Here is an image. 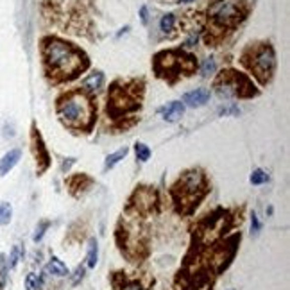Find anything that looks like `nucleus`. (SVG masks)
Listing matches in <instances>:
<instances>
[{
	"label": "nucleus",
	"mask_w": 290,
	"mask_h": 290,
	"mask_svg": "<svg viewBox=\"0 0 290 290\" xmlns=\"http://www.w3.org/2000/svg\"><path fill=\"white\" fill-rule=\"evenodd\" d=\"M41 57L45 72L56 81L75 79L88 68V57L82 50L61 38L49 36L41 41Z\"/></svg>",
	"instance_id": "1"
},
{
	"label": "nucleus",
	"mask_w": 290,
	"mask_h": 290,
	"mask_svg": "<svg viewBox=\"0 0 290 290\" xmlns=\"http://www.w3.org/2000/svg\"><path fill=\"white\" fill-rule=\"evenodd\" d=\"M95 103L86 90H72L59 97L57 115L65 126L72 129H90L95 120Z\"/></svg>",
	"instance_id": "2"
},
{
	"label": "nucleus",
	"mask_w": 290,
	"mask_h": 290,
	"mask_svg": "<svg viewBox=\"0 0 290 290\" xmlns=\"http://www.w3.org/2000/svg\"><path fill=\"white\" fill-rule=\"evenodd\" d=\"M206 192V179L201 170H188L172 188V196L181 212L190 213Z\"/></svg>",
	"instance_id": "3"
},
{
	"label": "nucleus",
	"mask_w": 290,
	"mask_h": 290,
	"mask_svg": "<svg viewBox=\"0 0 290 290\" xmlns=\"http://www.w3.org/2000/svg\"><path fill=\"white\" fill-rule=\"evenodd\" d=\"M242 63L258 81L265 84L270 81L276 70V54L269 43H258V45H251L242 54Z\"/></svg>",
	"instance_id": "4"
},
{
	"label": "nucleus",
	"mask_w": 290,
	"mask_h": 290,
	"mask_svg": "<svg viewBox=\"0 0 290 290\" xmlns=\"http://www.w3.org/2000/svg\"><path fill=\"white\" fill-rule=\"evenodd\" d=\"M244 17L245 9L242 8L238 0H215L208 11L210 25L221 31L235 27L237 24H240Z\"/></svg>",
	"instance_id": "5"
},
{
	"label": "nucleus",
	"mask_w": 290,
	"mask_h": 290,
	"mask_svg": "<svg viewBox=\"0 0 290 290\" xmlns=\"http://www.w3.org/2000/svg\"><path fill=\"white\" fill-rule=\"evenodd\" d=\"M217 95L221 99H233V97H253L256 95L253 82L244 74H238L233 70L222 72L215 81Z\"/></svg>",
	"instance_id": "6"
},
{
	"label": "nucleus",
	"mask_w": 290,
	"mask_h": 290,
	"mask_svg": "<svg viewBox=\"0 0 290 290\" xmlns=\"http://www.w3.org/2000/svg\"><path fill=\"white\" fill-rule=\"evenodd\" d=\"M196 59L192 56L183 52H176V50H170V52H161L156 56L154 68L159 75H179L181 72L184 74H190L196 70Z\"/></svg>",
	"instance_id": "7"
},
{
	"label": "nucleus",
	"mask_w": 290,
	"mask_h": 290,
	"mask_svg": "<svg viewBox=\"0 0 290 290\" xmlns=\"http://www.w3.org/2000/svg\"><path fill=\"white\" fill-rule=\"evenodd\" d=\"M138 91H142L136 82H133L131 86H119V82H115L113 88L110 91V104H108V110L113 115H122L127 111L135 110L140 106V95Z\"/></svg>",
	"instance_id": "8"
},
{
	"label": "nucleus",
	"mask_w": 290,
	"mask_h": 290,
	"mask_svg": "<svg viewBox=\"0 0 290 290\" xmlns=\"http://www.w3.org/2000/svg\"><path fill=\"white\" fill-rule=\"evenodd\" d=\"M208 101H210V90H206V88H197V90L188 91V93L183 95V104H186L190 108L205 106Z\"/></svg>",
	"instance_id": "9"
},
{
	"label": "nucleus",
	"mask_w": 290,
	"mask_h": 290,
	"mask_svg": "<svg viewBox=\"0 0 290 290\" xmlns=\"http://www.w3.org/2000/svg\"><path fill=\"white\" fill-rule=\"evenodd\" d=\"M22 158V151L20 149H11V151L6 152L2 158H0V177L8 176L13 168L17 167L18 161Z\"/></svg>",
	"instance_id": "10"
},
{
	"label": "nucleus",
	"mask_w": 290,
	"mask_h": 290,
	"mask_svg": "<svg viewBox=\"0 0 290 290\" xmlns=\"http://www.w3.org/2000/svg\"><path fill=\"white\" fill-rule=\"evenodd\" d=\"M159 113H161L163 120H167V122H177L184 113V104L179 103V101H174V103H168L167 106L161 108Z\"/></svg>",
	"instance_id": "11"
},
{
	"label": "nucleus",
	"mask_w": 290,
	"mask_h": 290,
	"mask_svg": "<svg viewBox=\"0 0 290 290\" xmlns=\"http://www.w3.org/2000/svg\"><path fill=\"white\" fill-rule=\"evenodd\" d=\"M33 145H34V152H36L38 161H41V165H40V172H41V170H45V168L49 167V154H47L45 145H43V142H41V136L38 135L36 129H34V131H33Z\"/></svg>",
	"instance_id": "12"
},
{
	"label": "nucleus",
	"mask_w": 290,
	"mask_h": 290,
	"mask_svg": "<svg viewBox=\"0 0 290 290\" xmlns=\"http://www.w3.org/2000/svg\"><path fill=\"white\" fill-rule=\"evenodd\" d=\"M104 84V75L101 72H93L82 81V88L86 91H99Z\"/></svg>",
	"instance_id": "13"
},
{
	"label": "nucleus",
	"mask_w": 290,
	"mask_h": 290,
	"mask_svg": "<svg viewBox=\"0 0 290 290\" xmlns=\"http://www.w3.org/2000/svg\"><path fill=\"white\" fill-rule=\"evenodd\" d=\"M45 270L49 274H52V276H57V278H65V276H68V269H66V265L56 256L50 258V262L47 263Z\"/></svg>",
	"instance_id": "14"
},
{
	"label": "nucleus",
	"mask_w": 290,
	"mask_h": 290,
	"mask_svg": "<svg viewBox=\"0 0 290 290\" xmlns=\"http://www.w3.org/2000/svg\"><path fill=\"white\" fill-rule=\"evenodd\" d=\"M22 260H24V247H22V244L13 245L11 254H9V258H8L9 269H15V267H17L18 263L22 262Z\"/></svg>",
	"instance_id": "15"
},
{
	"label": "nucleus",
	"mask_w": 290,
	"mask_h": 290,
	"mask_svg": "<svg viewBox=\"0 0 290 290\" xmlns=\"http://www.w3.org/2000/svg\"><path fill=\"white\" fill-rule=\"evenodd\" d=\"M97 260H99V245H97V240L91 238L90 240V245H88V254H86V263L90 269H93L97 265Z\"/></svg>",
	"instance_id": "16"
},
{
	"label": "nucleus",
	"mask_w": 290,
	"mask_h": 290,
	"mask_svg": "<svg viewBox=\"0 0 290 290\" xmlns=\"http://www.w3.org/2000/svg\"><path fill=\"white\" fill-rule=\"evenodd\" d=\"M127 152H129V149L127 147H122V149H119L117 152H113V154H110L106 158V163H104V168H113L117 163H120V159H124L127 156Z\"/></svg>",
	"instance_id": "17"
},
{
	"label": "nucleus",
	"mask_w": 290,
	"mask_h": 290,
	"mask_svg": "<svg viewBox=\"0 0 290 290\" xmlns=\"http://www.w3.org/2000/svg\"><path fill=\"white\" fill-rule=\"evenodd\" d=\"M13 219V206L9 203H0V226H8Z\"/></svg>",
	"instance_id": "18"
},
{
	"label": "nucleus",
	"mask_w": 290,
	"mask_h": 290,
	"mask_svg": "<svg viewBox=\"0 0 290 290\" xmlns=\"http://www.w3.org/2000/svg\"><path fill=\"white\" fill-rule=\"evenodd\" d=\"M135 154H136V159H138V161L145 163V161L151 158V149H149L145 143L138 142V143H135Z\"/></svg>",
	"instance_id": "19"
},
{
	"label": "nucleus",
	"mask_w": 290,
	"mask_h": 290,
	"mask_svg": "<svg viewBox=\"0 0 290 290\" xmlns=\"http://www.w3.org/2000/svg\"><path fill=\"white\" fill-rule=\"evenodd\" d=\"M43 285V278H38L34 272H29L25 276V290H38L40 286Z\"/></svg>",
	"instance_id": "20"
},
{
	"label": "nucleus",
	"mask_w": 290,
	"mask_h": 290,
	"mask_svg": "<svg viewBox=\"0 0 290 290\" xmlns=\"http://www.w3.org/2000/svg\"><path fill=\"white\" fill-rule=\"evenodd\" d=\"M174 25H176V17H174L172 13H168V15H163V17H161V20H159V29H161L165 34L170 33L172 29H174Z\"/></svg>",
	"instance_id": "21"
},
{
	"label": "nucleus",
	"mask_w": 290,
	"mask_h": 290,
	"mask_svg": "<svg viewBox=\"0 0 290 290\" xmlns=\"http://www.w3.org/2000/svg\"><path fill=\"white\" fill-rule=\"evenodd\" d=\"M8 272H9L8 258L0 253V288H4L6 283H8Z\"/></svg>",
	"instance_id": "22"
},
{
	"label": "nucleus",
	"mask_w": 290,
	"mask_h": 290,
	"mask_svg": "<svg viewBox=\"0 0 290 290\" xmlns=\"http://www.w3.org/2000/svg\"><path fill=\"white\" fill-rule=\"evenodd\" d=\"M217 70V65H215V59H212V57H208V59H205V63H203V66H201V75L203 77H210V75L215 74Z\"/></svg>",
	"instance_id": "23"
},
{
	"label": "nucleus",
	"mask_w": 290,
	"mask_h": 290,
	"mask_svg": "<svg viewBox=\"0 0 290 290\" xmlns=\"http://www.w3.org/2000/svg\"><path fill=\"white\" fill-rule=\"evenodd\" d=\"M249 181L253 184H263V183H267V181H269V176H267L262 168H256V170H253V174H251Z\"/></svg>",
	"instance_id": "24"
},
{
	"label": "nucleus",
	"mask_w": 290,
	"mask_h": 290,
	"mask_svg": "<svg viewBox=\"0 0 290 290\" xmlns=\"http://www.w3.org/2000/svg\"><path fill=\"white\" fill-rule=\"evenodd\" d=\"M47 228H49V222H40V226L36 228V231H34V235H33V240L36 242H41V238H43V235H45V231H47Z\"/></svg>",
	"instance_id": "25"
},
{
	"label": "nucleus",
	"mask_w": 290,
	"mask_h": 290,
	"mask_svg": "<svg viewBox=\"0 0 290 290\" xmlns=\"http://www.w3.org/2000/svg\"><path fill=\"white\" fill-rule=\"evenodd\" d=\"M260 229H262V222H260L256 213L253 212V215H251V235L256 237V235L260 233Z\"/></svg>",
	"instance_id": "26"
},
{
	"label": "nucleus",
	"mask_w": 290,
	"mask_h": 290,
	"mask_svg": "<svg viewBox=\"0 0 290 290\" xmlns=\"http://www.w3.org/2000/svg\"><path fill=\"white\" fill-rule=\"evenodd\" d=\"M240 113V110H238L237 106H224L219 110V115H222V117H226V115H238Z\"/></svg>",
	"instance_id": "27"
},
{
	"label": "nucleus",
	"mask_w": 290,
	"mask_h": 290,
	"mask_svg": "<svg viewBox=\"0 0 290 290\" xmlns=\"http://www.w3.org/2000/svg\"><path fill=\"white\" fill-rule=\"evenodd\" d=\"M82 278H84V269H82V267H77L74 272V278H72V285H79V283L82 281Z\"/></svg>",
	"instance_id": "28"
},
{
	"label": "nucleus",
	"mask_w": 290,
	"mask_h": 290,
	"mask_svg": "<svg viewBox=\"0 0 290 290\" xmlns=\"http://www.w3.org/2000/svg\"><path fill=\"white\" fill-rule=\"evenodd\" d=\"M4 136L6 138H13V136H15V129H13V126L4 127Z\"/></svg>",
	"instance_id": "29"
},
{
	"label": "nucleus",
	"mask_w": 290,
	"mask_h": 290,
	"mask_svg": "<svg viewBox=\"0 0 290 290\" xmlns=\"http://www.w3.org/2000/svg\"><path fill=\"white\" fill-rule=\"evenodd\" d=\"M140 18H142L143 24H147V20H149V17H147V8H142V9H140Z\"/></svg>",
	"instance_id": "30"
},
{
	"label": "nucleus",
	"mask_w": 290,
	"mask_h": 290,
	"mask_svg": "<svg viewBox=\"0 0 290 290\" xmlns=\"http://www.w3.org/2000/svg\"><path fill=\"white\" fill-rule=\"evenodd\" d=\"M124 290H143V288L138 285V283H129V285H127Z\"/></svg>",
	"instance_id": "31"
},
{
	"label": "nucleus",
	"mask_w": 290,
	"mask_h": 290,
	"mask_svg": "<svg viewBox=\"0 0 290 290\" xmlns=\"http://www.w3.org/2000/svg\"><path fill=\"white\" fill-rule=\"evenodd\" d=\"M181 4H188V2H194V0H179Z\"/></svg>",
	"instance_id": "32"
},
{
	"label": "nucleus",
	"mask_w": 290,
	"mask_h": 290,
	"mask_svg": "<svg viewBox=\"0 0 290 290\" xmlns=\"http://www.w3.org/2000/svg\"><path fill=\"white\" fill-rule=\"evenodd\" d=\"M231 290H235V288H231Z\"/></svg>",
	"instance_id": "33"
}]
</instances>
